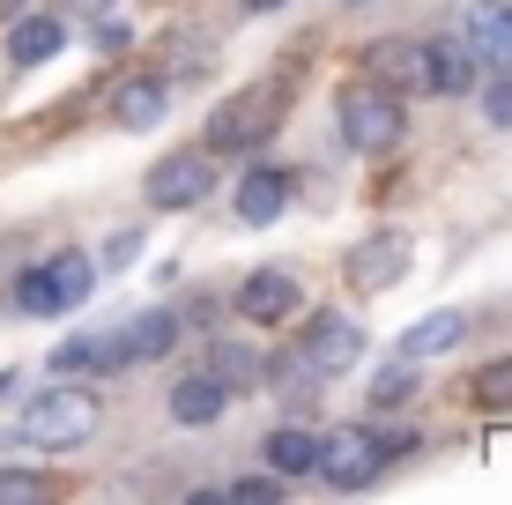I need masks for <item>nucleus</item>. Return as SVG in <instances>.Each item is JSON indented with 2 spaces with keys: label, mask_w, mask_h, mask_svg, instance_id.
Returning a JSON list of instances; mask_svg holds the SVG:
<instances>
[{
  "label": "nucleus",
  "mask_w": 512,
  "mask_h": 505,
  "mask_svg": "<svg viewBox=\"0 0 512 505\" xmlns=\"http://www.w3.org/2000/svg\"><path fill=\"white\" fill-rule=\"evenodd\" d=\"M409 394H416V379H409V364H394V372H386V379H379V387H372V402H379V409H401V402H409Z\"/></svg>",
  "instance_id": "nucleus-24"
},
{
  "label": "nucleus",
  "mask_w": 512,
  "mask_h": 505,
  "mask_svg": "<svg viewBox=\"0 0 512 505\" xmlns=\"http://www.w3.org/2000/svg\"><path fill=\"white\" fill-rule=\"evenodd\" d=\"M468 52H475V67H490V75L512 67V0H475L468 8Z\"/></svg>",
  "instance_id": "nucleus-11"
},
{
  "label": "nucleus",
  "mask_w": 512,
  "mask_h": 505,
  "mask_svg": "<svg viewBox=\"0 0 512 505\" xmlns=\"http://www.w3.org/2000/svg\"><path fill=\"white\" fill-rule=\"evenodd\" d=\"M275 491H282V476H238V483H231L238 505H260V498H275Z\"/></svg>",
  "instance_id": "nucleus-26"
},
{
  "label": "nucleus",
  "mask_w": 512,
  "mask_h": 505,
  "mask_svg": "<svg viewBox=\"0 0 512 505\" xmlns=\"http://www.w3.org/2000/svg\"><path fill=\"white\" fill-rule=\"evenodd\" d=\"M379 431H364V424H342L334 439H320V461H312V476H327L334 491H357V483H372L379 476Z\"/></svg>",
  "instance_id": "nucleus-7"
},
{
  "label": "nucleus",
  "mask_w": 512,
  "mask_h": 505,
  "mask_svg": "<svg viewBox=\"0 0 512 505\" xmlns=\"http://www.w3.org/2000/svg\"><path fill=\"white\" fill-rule=\"evenodd\" d=\"M349 8H364V0H349Z\"/></svg>",
  "instance_id": "nucleus-32"
},
{
  "label": "nucleus",
  "mask_w": 512,
  "mask_h": 505,
  "mask_svg": "<svg viewBox=\"0 0 512 505\" xmlns=\"http://www.w3.org/2000/svg\"><path fill=\"white\" fill-rule=\"evenodd\" d=\"M97 431V394L82 387V379H60V387L30 394L23 416H15V439L23 446H75Z\"/></svg>",
  "instance_id": "nucleus-1"
},
{
  "label": "nucleus",
  "mask_w": 512,
  "mask_h": 505,
  "mask_svg": "<svg viewBox=\"0 0 512 505\" xmlns=\"http://www.w3.org/2000/svg\"><path fill=\"white\" fill-rule=\"evenodd\" d=\"M409 260L416 253H409L401 231H372L357 253H349V283H357V290H394L401 275H409Z\"/></svg>",
  "instance_id": "nucleus-9"
},
{
  "label": "nucleus",
  "mask_w": 512,
  "mask_h": 505,
  "mask_svg": "<svg viewBox=\"0 0 512 505\" xmlns=\"http://www.w3.org/2000/svg\"><path fill=\"white\" fill-rule=\"evenodd\" d=\"M112 335L104 342H60V350H52V379H90V372H112Z\"/></svg>",
  "instance_id": "nucleus-21"
},
{
  "label": "nucleus",
  "mask_w": 512,
  "mask_h": 505,
  "mask_svg": "<svg viewBox=\"0 0 512 505\" xmlns=\"http://www.w3.org/2000/svg\"><path fill=\"white\" fill-rule=\"evenodd\" d=\"M97 290V268L82 253H52V260H38V268H23L15 275V312H30V320H52V312H75L82 298Z\"/></svg>",
  "instance_id": "nucleus-2"
},
{
  "label": "nucleus",
  "mask_w": 512,
  "mask_h": 505,
  "mask_svg": "<svg viewBox=\"0 0 512 505\" xmlns=\"http://www.w3.org/2000/svg\"><path fill=\"white\" fill-rule=\"evenodd\" d=\"M164 104H171V90L156 75H134V82H119L112 90V119L127 134H141V127H156V119H164Z\"/></svg>",
  "instance_id": "nucleus-15"
},
{
  "label": "nucleus",
  "mask_w": 512,
  "mask_h": 505,
  "mask_svg": "<svg viewBox=\"0 0 512 505\" xmlns=\"http://www.w3.org/2000/svg\"><path fill=\"white\" fill-rule=\"evenodd\" d=\"M238 312H245L253 327H282V320L297 312V275H282V268H253V275L238 283Z\"/></svg>",
  "instance_id": "nucleus-12"
},
{
  "label": "nucleus",
  "mask_w": 512,
  "mask_h": 505,
  "mask_svg": "<svg viewBox=\"0 0 512 505\" xmlns=\"http://www.w3.org/2000/svg\"><path fill=\"white\" fill-rule=\"evenodd\" d=\"M8 498H45V483L23 476V468H0V505H8Z\"/></svg>",
  "instance_id": "nucleus-25"
},
{
  "label": "nucleus",
  "mask_w": 512,
  "mask_h": 505,
  "mask_svg": "<svg viewBox=\"0 0 512 505\" xmlns=\"http://www.w3.org/2000/svg\"><path fill=\"white\" fill-rule=\"evenodd\" d=\"M67 15H112V0H60Z\"/></svg>",
  "instance_id": "nucleus-29"
},
{
  "label": "nucleus",
  "mask_w": 512,
  "mask_h": 505,
  "mask_svg": "<svg viewBox=\"0 0 512 505\" xmlns=\"http://www.w3.org/2000/svg\"><path fill=\"white\" fill-rule=\"evenodd\" d=\"M60 45H67V23H60V15H23V23L8 30V67H38V60H52Z\"/></svg>",
  "instance_id": "nucleus-18"
},
{
  "label": "nucleus",
  "mask_w": 512,
  "mask_h": 505,
  "mask_svg": "<svg viewBox=\"0 0 512 505\" xmlns=\"http://www.w3.org/2000/svg\"><path fill=\"white\" fill-rule=\"evenodd\" d=\"M423 82H431V97H468L475 90L468 38H423Z\"/></svg>",
  "instance_id": "nucleus-13"
},
{
  "label": "nucleus",
  "mask_w": 512,
  "mask_h": 505,
  "mask_svg": "<svg viewBox=\"0 0 512 505\" xmlns=\"http://www.w3.org/2000/svg\"><path fill=\"white\" fill-rule=\"evenodd\" d=\"M468 402L475 409H490V416H512V357H498V364H483V372L468 379Z\"/></svg>",
  "instance_id": "nucleus-22"
},
{
  "label": "nucleus",
  "mask_w": 512,
  "mask_h": 505,
  "mask_svg": "<svg viewBox=\"0 0 512 505\" xmlns=\"http://www.w3.org/2000/svg\"><path fill=\"white\" fill-rule=\"evenodd\" d=\"M260 454H268L275 476H312V461H320V439H312L305 424H275L268 439H260Z\"/></svg>",
  "instance_id": "nucleus-19"
},
{
  "label": "nucleus",
  "mask_w": 512,
  "mask_h": 505,
  "mask_svg": "<svg viewBox=\"0 0 512 505\" xmlns=\"http://www.w3.org/2000/svg\"><path fill=\"white\" fill-rule=\"evenodd\" d=\"M208 186H216V164H208L201 149H171L149 164V179H141V194H149V208H201Z\"/></svg>",
  "instance_id": "nucleus-6"
},
{
  "label": "nucleus",
  "mask_w": 512,
  "mask_h": 505,
  "mask_svg": "<svg viewBox=\"0 0 512 505\" xmlns=\"http://www.w3.org/2000/svg\"><path fill=\"white\" fill-rule=\"evenodd\" d=\"M238 8H245V15H275L282 0H238Z\"/></svg>",
  "instance_id": "nucleus-30"
},
{
  "label": "nucleus",
  "mask_w": 512,
  "mask_h": 505,
  "mask_svg": "<svg viewBox=\"0 0 512 505\" xmlns=\"http://www.w3.org/2000/svg\"><path fill=\"white\" fill-rule=\"evenodd\" d=\"M364 82H379L394 97H431V82H423V38H379L364 52Z\"/></svg>",
  "instance_id": "nucleus-8"
},
{
  "label": "nucleus",
  "mask_w": 512,
  "mask_h": 505,
  "mask_svg": "<svg viewBox=\"0 0 512 505\" xmlns=\"http://www.w3.org/2000/svg\"><path fill=\"white\" fill-rule=\"evenodd\" d=\"M238 223H253V231H268V223H282V208H290V179H282L275 164H253L238 179Z\"/></svg>",
  "instance_id": "nucleus-14"
},
{
  "label": "nucleus",
  "mask_w": 512,
  "mask_h": 505,
  "mask_svg": "<svg viewBox=\"0 0 512 505\" xmlns=\"http://www.w3.org/2000/svg\"><path fill=\"white\" fill-rule=\"evenodd\" d=\"M483 119H490V127H512V67L483 90Z\"/></svg>",
  "instance_id": "nucleus-23"
},
{
  "label": "nucleus",
  "mask_w": 512,
  "mask_h": 505,
  "mask_svg": "<svg viewBox=\"0 0 512 505\" xmlns=\"http://www.w3.org/2000/svg\"><path fill=\"white\" fill-rule=\"evenodd\" d=\"M0 394H8V372H0Z\"/></svg>",
  "instance_id": "nucleus-31"
},
{
  "label": "nucleus",
  "mask_w": 512,
  "mask_h": 505,
  "mask_svg": "<svg viewBox=\"0 0 512 505\" xmlns=\"http://www.w3.org/2000/svg\"><path fill=\"white\" fill-rule=\"evenodd\" d=\"M297 357H305V372L342 379V372L364 364V335H357V320H342V312H312L305 335H297Z\"/></svg>",
  "instance_id": "nucleus-5"
},
{
  "label": "nucleus",
  "mask_w": 512,
  "mask_h": 505,
  "mask_svg": "<svg viewBox=\"0 0 512 505\" xmlns=\"http://www.w3.org/2000/svg\"><path fill=\"white\" fill-rule=\"evenodd\" d=\"M282 112H290V97H282L275 82H260V90L216 104V119H208V149H223V156H231V149H260L282 127Z\"/></svg>",
  "instance_id": "nucleus-4"
},
{
  "label": "nucleus",
  "mask_w": 512,
  "mask_h": 505,
  "mask_svg": "<svg viewBox=\"0 0 512 505\" xmlns=\"http://www.w3.org/2000/svg\"><path fill=\"white\" fill-rule=\"evenodd\" d=\"M401 134H409V112H401L394 90H379V82H349L342 90V142L357 156L401 149Z\"/></svg>",
  "instance_id": "nucleus-3"
},
{
  "label": "nucleus",
  "mask_w": 512,
  "mask_h": 505,
  "mask_svg": "<svg viewBox=\"0 0 512 505\" xmlns=\"http://www.w3.org/2000/svg\"><path fill=\"white\" fill-rule=\"evenodd\" d=\"M461 335H468V320H461V312H423L409 335H401V364H423V357L461 350Z\"/></svg>",
  "instance_id": "nucleus-16"
},
{
  "label": "nucleus",
  "mask_w": 512,
  "mask_h": 505,
  "mask_svg": "<svg viewBox=\"0 0 512 505\" xmlns=\"http://www.w3.org/2000/svg\"><path fill=\"white\" fill-rule=\"evenodd\" d=\"M134 38V30L127 23H97V52H119V45H127Z\"/></svg>",
  "instance_id": "nucleus-28"
},
{
  "label": "nucleus",
  "mask_w": 512,
  "mask_h": 505,
  "mask_svg": "<svg viewBox=\"0 0 512 505\" xmlns=\"http://www.w3.org/2000/svg\"><path fill=\"white\" fill-rule=\"evenodd\" d=\"M223 402H231V387L223 379H208V372H186L179 387H171V424H216Z\"/></svg>",
  "instance_id": "nucleus-17"
},
{
  "label": "nucleus",
  "mask_w": 512,
  "mask_h": 505,
  "mask_svg": "<svg viewBox=\"0 0 512 505\" xmlns=\"http://www.w3.org/2000/svg\"><path fill=\"white\" fill-rule=\"evenodd\" d=\"M134 253H141V231H119V238H112V246H104V260H112V268H127V260H134Z\"/></svg>",
  "instance_id": "nucleus-27"
},
{
  "label": "nucleus",
  "mask_w": 512,
  "mask_h": 505,
  "mask_svg": "<svg viewBox=\"0 0 512 505\" xmlns=\"http://www.w3.org/2000/svg\"><path fill=\"white\" fill-rule=\"evenodd\" d=\"M171 342H179V312H134L127 327H112V357L119 364H156V357H171Z\"/></svg>",
  "instance_id": "nucleus-10"
},
{
  "label": "nucleus",
  "mask_w": 512,
  "mask_h": 505,
  "mask_svg": "<svg viewBox=\"0 0 512 505\" xmlns=\"http://www.w3.org/2000/svg\"><path fill=\"white\" fill-rule=\"evenodd\" d=\"M208 379H223V387H253V379H260V350L238 342V335H223L216 350H208Z\"/></svg>",
  "instance_id": "nucleus-20"
}]
</instances>
